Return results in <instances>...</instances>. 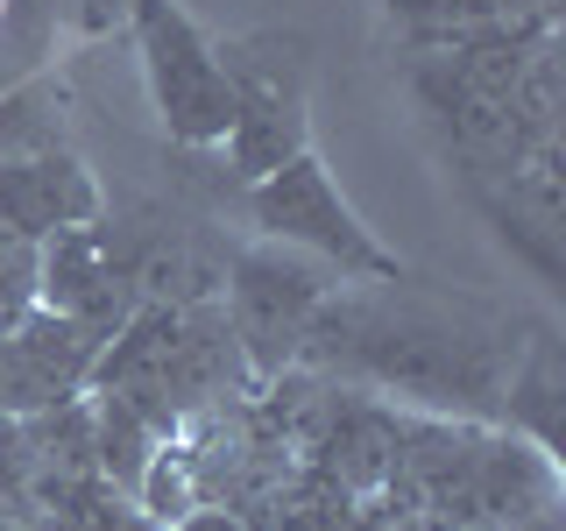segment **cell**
I'll return each instance as SVG.
<instances>
[{
  "label": "cell",
  "mask_w": 566,
  "mask_h": 531,
  "mask_svg": "<svg viewBox=\"0 0 566 531\" xmlns=\"http://www.w3.org/2000/svg\"><path fill=\"white\" fill-rule=\"evenodd\" d=\"M333 277L326 262L305 256V248H283V241H262V248H241L234 270H227V333H234L248 376H276V368L297 362L305 347V326L312 312L326 305Z\"/></svg>",
  "instance_id": "obj_2"
},
{
  "label": "cell",
  "mask_w": 566,
  "mask_h": 531,
  "mask_svg": "<svg viewBox=\"0 0 566 531\" xmlns=\"http://www.w3.org/2000/svg\"><path fill=\"white\" fill-rule=\"evenodd\" d=\"M120 8H135V0H85V22H93V29H99V22H106V14H120Z\"/></svg>",
  "instance_id": "obj_8"
},
{
  "label": "cell",
  "mask_w": 566,
  "mask_h": 531,
  "mask_svg": "<svg viewBox=\"0 0 566 531\" xmlns=\"http://www.w3.org/2000/svg\"><path fill=\"white\" fill-rule=\"evenodd\" d=\"M524 341H510L503 319L474 305H432V298H403L397 277L382 291L354 298L326 291L312 312L297 362L354 376L368 389H389L403 404H432V418H489L510 397V368Z\"/></svg>",
  "instance_id": "obj_1"
},
{
  "label": "cell",
  "mask_w": 566,
  "mask_h": 531,
  "mask_svg": "<svg viewBox=\"0 0 566 531\" xmlns=\"http://www.w3.org/2000/svg\"><path fill=\"white\" fill-rule=\"evenodd\" d=\"M29 305H35V241L0 220V326H14Z\"/></svg>",
  "instance_id": "obj_6"
},
{
  "label": "cell",
  "mask_w": 566,
  "mask_h": 531,
  "mask_svg": "<svg viewBox=\"0 0 566 531\" xmlns=\"http://www.w3.org/2000/svg\"><path fill=\"white\" fill-rule=\"evenodd\" d=\"M0 220L29 241L99 220V191L71 156H0Z\"/></svg>",
  "instance_id": "obj_5"
},
{
  "label": "cell",
  "mask_w": 566,
  "mask_h": 531,
  "mask_svg": "<svg viewBox=\"0 0 566 531\" xmlns=\"http://www.w3.org/2000/svg\"><path fill=\"white\" fill-rule=\"evenodd\" d=\"M248 212H255V227L270 241L305 248V256L333 262L340 277H368V283H389V277H397V256H382L376 235H368V227L340 206L333 177L318 170L305 149H297L291 164H276L270 177H255V185H248Z\"/></svg>",
  "instance_id": "obj_3"
},
{
  "label": "cell",
  "mask_w": 566,
  "mask_h": 531,
  "mask_svg": "<svg viewBox=\"0 0 566 531\" xmlns=\"http://www.w3.org/2000/svg\"><path fill=\"white\" fill-rule=\"evenodd\" d=\"M164 531H248L241 518H234V510H191V518H177V524H164Z\"/></svg>",
  "instance_id": "obj_7"
},
{
  "label": "cell",
  "mask_w": 566,
  "mask_h": 531,
  "mask_svg": "<svg viewBox=\"0 0 566 531\" xmlns=\"http://www.w3.org/2000/svg\"><path fill=\"white\" fill-rule=\"evenodd\" d=\"M135 29H142V64H149L164 128L191 149H220V135L234 128V85L220 71V50L170 0H135Z\"/></svg>",
  "instance_id": "obj_4"
}]
</instances>
